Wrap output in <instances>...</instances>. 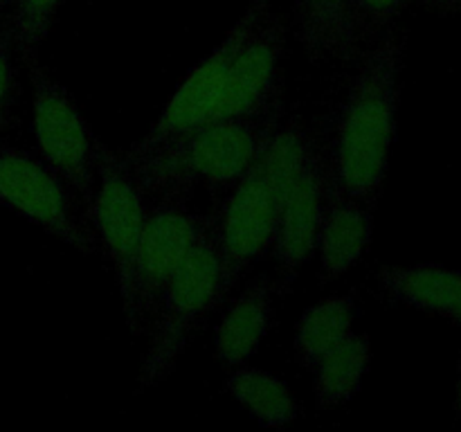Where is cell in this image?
<instances>
[{"instance_id":"obj_1","label":"cell","mask_w":461,"mask_h":432,"mask_svg":"<svg viewBox=\"0 0 461 432\" xmlns=\"http://www.w3.org/2000/svg\"><path fill=\"white\" fill-rule=\"evenodd\" d=\"M401 50L385 39L365 57L338 112L333 180L342 192L372 202L381 189L394 142Z\"/></svg>"},{"instance_id":"obj_2","label":"cell","mask_w":461,"mask_h":432,"mask_svg":"<svg viewBox=\"0 0 461 432\" xmlns=\"http://www.w3.org/2000/svg\"><path fill=\"white\" fill-rule=\"evenodd\" d=\"M277 120H216L147 151L126 153L140 189L176 198L196 184L228 187L261 158Z\"/></svg>"},{"instance_id":"obj_3","label":"cell","mask_w":461,"mask_h":432,"mask_svg":"<svg viewBox=\"0 0 461 432\" xmlns=\"http://www.w3.org/2000/svg\"><path fill=\"white\" fill-rule=\"evenodd\" d=\"M309 148L304 130L297 126L277 129L259 160L237 180L232 198L219 223H214L223 297L234 288L243 270L273 246L282 201Z\"/></svg>"},{"instance_id":"obj_4","label":"cell","mask_w":461,"mask_h":432,"mask_svg":"<svg viewBox=\"0 0 461 432\" xmlns=\"http://www.w3.org/2000/svg\"><path fill=\"white\" fill-rule=\"evenodd\" d=\"M221 300V255L214 223H210L162 291L151 345L140 369V387L158 385L169 376L198 320Z\"/></svg>"},{"instance_id":"obj_5","label":"cell","mask_w":461,"mask_h":432,"mask_svg":"<svg viewBox=\"0 0 461 432\" xmlns=\"http://www.w3.org/2000/svg\"><path fill=\"white\" fill-rule=\"evenodd\" d=\"M95 171L99 174V189L90 198V220L97 228L115 268L126 322L131 331L138 333L135 256L147 223L142 192L124 158H117L115 153L108 151L99 140H95Z\"/></svg>"},{"instance_id":"obj_6","label":"cell","mask_w":461,"mask_h":432,"mask_svg":"<svg viewBox=\"0 0 461 432\" xmlns=\"http://www.w3.org/2000/svg\"><path fill=\"white\" fill-rule=\"evenodd\" d=\"M282 57L284 25L273 7H268L239 50L225 93L210 122H279L282 117Z\"/></svg>"},{"instance_id":"obj_7","label":"cell","mask_w":461,"mask_h":432,"mask_svg":"<svg viewBox=\"0 0 461 432\" xmlns=\"http://www.w3.org/2000/svg\"><path fill=\"white\" fill-rule=\"evenodd\" d=\"M268 7L270 0H250L246 14L230 30L223 43L185 79V84L176 90L162 117L153 124L147 138L135 144L129 153L147 151V148L158 147V144L167 142V140L176 138L180 133H187V130L212 120L225 93L230 70H232V63L237 58L239 50L246 43V39L250 36V32L255 30V25Z\"/></svg>"},{"instance_id":"obj_8","label":"cell","mask_w":461,"mask_h":432,"mask_svg":"<svg viewBox=\"0 0 461 432\" xmlns=\"http://www.w3.org/2000/svg\"><path fill=\"white\" fill-rule=\"evenodd\" d=\"M34 135L48 165L75 192L90 196L95 180V135L59 81L36 68Z\"/></svg>"},{"instance_id":"obj_9","label":"cell","mask_w":461,"mask_h":432,"mask_svg":"<svg viewBox=\"0 0 461 432\" xmlns=\"http://www.w3.org/2000/svg\"><path fill=\"white\" fill-rule=\"evenodd\" d=\"M0 202L81 252L95 241L75 219L59 174L23 148L0 142Z\"/></svg>"},{"instance_id":"obj_10","label":"cell","mask_w":461,"mask_h":432,"mask_svg":"<svg viewBox=\"0 0 461 432\" xmlns=\"http://www.w3.org/2000/svg\"><path fill=\"white\" fill-rule=\"evenodd\" d=\"M210 220L192 214L174 201H165L147 216L138 256H135V318L138 331L153 313L162 291L183 266L194 243Z\"/></svg>"},{"instance_id":"obj_11","label":"cell","mask_w":461,"mask_h":432,"mask_svg":"<svg viewBox=\"0 0 461 432\" xmlns=\"http://www.w3.org/2000/svg\"><path fill=\"white\" fill-rule=\"evenodd\" d=\"M327 178L329 176L318 153L311 147L295 180L284 196L273 238L275 256L291 273H295L304 261H309L318 248Z\"/></svg>"},{"instance_id":"obj_12","label":"cell","mask_w":461,"mask_h":432,"mask_svg":"<svg viewBox=\"0 0 461 432\" xmlns=\"http://www.w3.org/2000/svg\"><path fill=\"white\" fill-rule=\"evenodd\" d=\"M372 237V216L358 198L338 187L333 176L324 184V207L318 248L324 277H338L363 256Z\"/></svg>"},{"instance_id":"obj_13","label":"cell","mask_w":461,"mask_h":432,"mask_svg":"<svg viewBox=\"0 0 461 432\" xmlns=\"http://www.w3.org/2000/svg\"><path fill=\"white\" fill-rule=\"evenodd\" d=\"M273 318V286L266 274L255 277L237 297L216 328L221 363L241 364L257 351Z\"/></svg>"},{"instance_id":"obj_14","label":"cell","mask_w":461,"mask_h":432,"mask_svg":"<svg viewBox=\"0 0 461 432\" xmlns=\"http://www.w3.org/2000/svg\"><path fill=\"white\" fill-rule=\"evenodd\" d=\"M378 279L392 297L417 309L453 313L461 302V274L437 266L383 268Z\"/></svg>"},{"instance_id":"obj_15","label":"cell","mask_w":461,"mask_h":432,"mask_svg":"<svg viewBox=\"0 0 461 432\" xmlns=\"http://www.w3.org/2000/svg\"><path fill=\"white\" fill-rule=\"evenodd\" d=\"M300 39L313 58H351L358 40L356 0H313L300 22Z\"/></svg>"},{"instance_id":"obj_16","label":"cell","mask_w":461,"mask_h":432,"mask_svg":"<svg viewBox=\"0 0 461 432\" xmlns=\"http://www.w3.org/2000/svg\"><path fill=\"white\" fill-rule=\"evenodd\" d=\"M369 360L365 336L349 333L315 364V400L320 408H336L356 396Z\"/></svg>"},{"instance_id":"obj_17","label":"cell","mask_w":461,"mask_h":432,"mask_svg":"<svg viewBox=\"0 0 461 432\" xmlns=\"http://www.w3.org/2000/svg\"><path fill=\"white\" fill-rule=\"evenodd\" d=\"M356 315L354 295H336L318 302L297 322L295 354L304 367H315L318 360L351 333Z\"/></svg>"},{"instance_id":"obj_18","label":"cell","mask_w":461,"mask_h":432,"mask_svg":"<svg viewBox=\"0 0 461 432\" xmlns=\"http://www.w3.org/2000/svg\"><path fill=\"white\" fill-rule=\"evenodd\" d=\"M228 390L264 426H284L297 417V403L277 376L261 369H239L230 376Z\"/></svg>"},{"instance_id":"obj_19","label":"cell","mask_w":461,"mask_h":432,"mask_svg":"<svg viewBox=\"0 0 461 432\" xmlns=\"http://www.w3.org/2000/svg\"><path fill=\"white\" fill-rule=\"evenodd\" d=\"M63 0H14V45L25 58L34 57L36 48L48 36L52 18Z\"/></svg>"},{"instance_id":"obj_20","label":"cell","mask_w":461,"mask_h":432,"mask_svg":"<svg viewBox=\"0 0 461 432\" xmlns=\"http://www.w3.org/2000/svg\"><path fill=\"white\" fill-rule=\"evenodd\" d=\"M18 84L14 66V32L0 30V130L9 124L16 104Z\"/></svg>"},{"instance_id":"obj_21","label":"cell","mask_w":461,"mask_h":432,"mask_svg":"<svg viewBox=\"0 0 461 432\" xmlns=\"http://www.w3.org/2000/svg\"><path fill=\"white\" fill-rule=\"evenodd\" d=\"M408 0H356L358 32H374L390 22Z\"/></svg>"},{"instance_id":"obj_22","label":"cell","mask_w":461,"mask_h":432,"mask_svg":"<svg viewBox=\"0 0 461 432\" xmlns=\"http://www.w3.org/2000/svg\"><path fill=\"white\" fill-rule=\"evenodd\" d=\"M295 3V12H297V22L304 21L309 16L311 7H313V0H293Z\"/></svg>"},{"instance_id":"obj_23","label":"cell","mask_w":461,"mask_h":432,"mask_svg":"<svg viewBox=\"0 0 461 432\" xmlns=\"http://www.w3.org/2000/svg\"><path fill=\"white\" fill-rule=\"evenodd\" d=\"M421 3H432V4H461V0H421Z\"/></svg>"},{"instance_id":"obj_24","label":"cell","mask_w":461,"mask_h":432,"mask_svg":"<svg viewBox=\"0 0 461 432\" xmlns=\"http://www.w3.org/2000/svg\"><path fill=\"white\" fill-rule=\"evenodd\" d=\"M450 315H455V318H457L459 322H461V302H459V304H457V309H455L453 313H450Z\"/></svg>"},{"instance_id":"obj_25","label":"cell","mask_w":461,"mask_h":432,"mask_svg":"<svg viewBox=\"0 0 461 432\" xmlns=\"http://www.w3.org/2000/svg\"><path fill=\"white\" fill-rule=\"evenodd\" d=\"M7 3H9V0H0V9H3Z\"/></svg>"},{"instance_id":"obj_26","label":"cell","mask_w":461,"mask_h":432,"mask_svg":"<svg viewBox=\"0 0 461 432\" xmlns=\"http://www.w3.org/2000/svg\"><path fill=\"white\" fill-rule=\"evenodd\" d=\"M459 412H461V385H459Z\"/></svg>"}]
</instances>
